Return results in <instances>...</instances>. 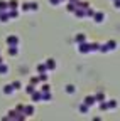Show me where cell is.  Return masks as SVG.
Listing matches in <instances>:
<instances>
[{"mask_svg": "<svg viewBox=\"0 0 120 121\" xmlns=\"http://www.w3.org/2000/svg\"><path fill=\"white\" fill-rule=\"evenodd\" d=\"M19 37L15 35V34H10V35H7V39H5V44L9 45V47H10V45H19Z\"/></svg>", "mask_w": 120, "mask_h": 121, "instance_id": "obj_2", "label": "cell"}, {"mask_svg": "<svg viewBox=\"0 0 120 121\" xmlns=\"http://www.w3.org/2000/svg\"><path fill=\"white\" fill-rule=\"evenodd\" d=\"M83 103H86L90 108H91V106H93V104H96L98 101H96V96H95V94H90V96H86V98L83 99Z\"/></svg>", "mask_w": 120, "mask_h": 121, "instance_id": "obj_3", "label": "cell"}, {"mask_svg": "<svg viewBox=\"0 0 120 121\" xmlns=\"http://www.w3.org/2000/svg\"><path fill=\"white\" fill-rule=\"evenodd\" d=\"M39 10V4L37 2H31V12H37Z\"/></svg>", "mask_w": 120, "mask_h": 121, "instance_id": "obj_28", "label": "cell"}, {"mask_svg": "<svg viewBox=\"0 0 120 121\" xmlns=\"http://www.w3.org/2000/svg\"><path fill=\"white\" fill-rule=\"evenodd\" d=\"M41 91H42V93H48V91H51V86H49L48 82H42V86H41Z\"/></svg>", "mask_w": 120, "mask_h": 121, "instance_id": "obj_25", "label": "cell"}, {"mask_svg": "<svg viewBox=\"0 0 120 121\" xmlns=\"http://www.w3.org/2000/svg\"><path fill=\"white\" fill-rule=\"evenodd\" d=\"M74 42H76V44L86 42V34H83V32H78L76 35H74Z\"/></svg>", "mask_w": 120, "mask_h": 121, "instance_id": "obj_8", "label": "cell"}, {"mask_svg": "<svg viewBox=\"0 0 120 121\" xmlns=\"http://www.w3.org/2000/svg\"><path fill=\"white\" fill-rule=\"evenodd\" d=\"M78 109H80L81 114H88V113H90V106H88L86 103H81V104L78 106Z\"/></svg>", "mask_w": 120, "mask_h": 121, "instance_id": "obj_12", "label": "cell"}, {"mask_svg": "<svg viewBox=\"0 0 120 121\" xmlns=\"http://www.w3.org/2000/svg\"><path fill=\"white\" fill-rule=\"evenodd\" d=\"M20 9H22V12H31V2L22 4V5H20Z\"/></svg>", "mask_w": 120, "mask_h": 121, "instance_id": "obj_22", "label": "cell"}, {"mask_svg": "<svg viewBox=\"0 0 120 121\" xmlns=\"http://www.w3.org/2000/svg\"><path fill=\"white\" fill-rule=\"evenodd\" d=\"M9 72V66L4 62V64H0V76H5Z\"/></svg>", "mask_w": 120, "mask_h": 121, "instance_id": "obj_19", "label": "cell"}, {"mask_svg": "<svg viewBox=\"0 0 120 121\" xmlns=\"http://www.w3.org/2000/svg\"><path fill=\"white\" fill-rule=\"evenodd\" d=\"M9 20H10L9 12H2V13H0V22H2V24H7Z\"/></svg>", "mask_w": 120, "mask_h": 121, "instance_id": "obj_15", "label": "cell"}, {"mask_svg": "<svg viewBox=\"0 0 120 121\" xmlns=\"http://www.w3.org/2000/svg\"><path fill=\"white\" fill-rule=\"evenodd\" d=\"M39 79H41V82H48V74H46V72L39 74Z\"/></svg>", "mask_w": 120, "mask_h": 121, "instance_id": "obj_31", "label": "cell"}, {"mask_svg": "<svg viewBox=\"0 0 120 121\" xmlns=\"http://www.w3.org/2000/svg\"><path fill=\"white\" fill-rule=\"evenodd\" d=\"M51 98H53V94L49 93V91H48V93H42V101H44V103H49Z\"/></svg>", "mask_w": 120, "mask_h": 121, "instance_id": "obj_20", "label": "cell"}, {"mask_svg": "<svg viewBox=\"0 0 120 121\" xmlns=\"http://www.w3.org/2000/svg\"><path fill=\"white\" fill-rule=\"evenodd\" d=\"M31 99H32L34 103H37V101H42V91L39 89V91H36L34 94H31Z\"/></svg>", "mask_w": 120, "mask_h": 121, "instance_id": "obj_11", "label": "cell"}, {"mask_svg": "<svg viewBox=\"0 0 120 121\" xmlns=\"http://www.w3.org/2000/svg\"><path fill=\"white\" fill-rule=\"evenodd\" d=\"M69 2H74V4H78V2H80V0H69Z\"/></svg>", "mask_w": 120, "mask_h": 121, "instance_id": "obj_36", "label": "cell"}, {"mask_svg": "<svg viewBox=\"0 0 120 121\" xmlns=\"http://www.w3.org/2000/svg\"><path fill=\"white\" fill-rule=\"evenodd\" d=\"M66 10H68V12H71V13H74V12L78 10V4L69 2V0H68V4H66Z\"/></svg>", "mask_w": 120, "mask_h": 121, "instance_id": "obj_7", "label": "cell"}, {"mask_svg": "<svg viewBox=\"0 0 120 121\" xmlns=\"http://www.w3.org/2000/svg\"><path fill=\"white\" fill-rule=\"evenodd\" d=\"M95 96H96V101H98V103H101V101H105V94H103V93H96Z\"/></svg>", "mask_w": 120, "mask_h": 121, "instance_id": "obj_30", "label": "cell"}, {"mask_svg": "<svg viewBox=\"0 0 120 121\" xmlns=\"http://www.w3.org/2000/svg\"><path fill=\"white\" fill-rule=\"evenodd\" d=\"M25 116L27 118H31V116H34V113H36V108H34V104H27L25 106Z\"/></svg>", "mask_w": 120, "mask_h": 121, "instance_id": "obj_6", "label": "cell"}, {"mask_svg": "<svg viewBox=\"0 0 120 121\" xmlns=\"http://www.w3.org/2000/svg\"><path fill=\"white\" fill-rule=\"evenodd\" d=\"M64 93L66 94H74V93H76V87H74L73 84H66L64 86Z\"/></svg>", "mask_w": 120, "mask_h": 121, "instance_id": "obj_14", "label": "cell"}, {"mask_svg": "<svg viewBox=\"0 0 120 121\" xmlns=\"http://www.w3.org/2000/svg\"><path fill=\"white\" fill-rule=\"evenodd\" d=\"M9 7H10V9H19L20 4L17 2V0H9Z\"/></svg>", "mask_w": 120, "mask_h": 121, "instance_id": "obj_21", "label": "cell"}, {"mask_svg": "<svg viewBox=\"0 0 120 121\" xmlns=\"http://www.w3.org/2000/svg\"><path fill=\"white\" fill-rule=\"evenodd\" d=\"M88 7H90V2H81V0L78 2V9H83V10H86Z\"/></svg>", "mask_w": 120, "mask_h": 121, "instance_id": "obj_23", "label": "cell"}, {"mask_svg": "<svg viewBox=\"0 0 120 121\" xmlns=\"http://www.w3.org/2000/svg\"><path fill=\"white\" fill-rule=\"evenodd\" d=\"M78 52L80 54H90V52H91V44H88V42L78 44Z\"/></svg>", "mask_w": 120, "mask_h": 121, "instance_id": "obj_1", "label": "cell"}, {"mask_svg": "<svg viewBox=\"0 0 120 121\" xmlns=\"http://www.w3.org/2000/svg\"><path fill=\"white\" fill-rule=\"evenodd\" d=\"M61 2H68V0H61Z\"/></svg>", "mask_w": 120, "mask_h": 121, "instance_id": "obj_37", "label": "cell"}, {"mask_svg": "<svg viewBox=\"0 0 120 121\" xmlns=\"http://www.w3.org/2000/svg\"><path fill=\"white\" fill-rule=\"evenodd\" d=\"M100 47H101V44L93 42V44H91V52H98V51H100Z\"/></svg>", "mask_w": 120, "mask_h": 121, "instance_id": "obj_24", "label": "cell"}, {"mask_svg": "<svg viewBox=\"0 0 120 121\" xmlns=\"http://www.w3.org/2000/svg\"><path fill=\"white\" fill-rule=\"evenodd\" d=\"M0 54H2V51H0Z\"/></svg>", "mask_w": 120, "mask_h": 121, "instance_id": "obj_38", "label": "cell"}, {"mask_svg": "<svg viewBox=\"0 0 120 121\" xmlns=\"http://www.w3.org/2000/svg\"><path fill=\"white\" fill-rule=\"evenodd\" d=\"M5 60H4V57H2V54H0V64H4Z\"/></svg>", "mask_w": 120, "mask_h": 121, "instance_id": "obj_35", "label": "cell"}, {"mask_svg": "<svg viewBox=\"0 0 120 121\" xmlns=\"http://www.w3.org/2000/svg\"><path fill=\"white\" fill-rule=\"evenodd\" d=\"M12 86H14V87H15V91H19V89L22 87V82H20L19 79H15V81H14V82H12Z\"/></svg>", "mask_w": 120, "mask_h": 121, "instance_id": "obj_26", "label": "cell"}, {"mask_svg": "<svg viewBox=\"0 0 120 121\" xmlns=\"http://www.w3.org/2000/svg\"><path fill=\"white\" fill-rule=\"evenodd\" d=\"M85 12H86V17H91V19H93V15H95V10H93L91 7H88Z\"/></svg>", "mask_w": 120, "mask_h": 121, "instance_id": "obj_27", "label": "cell"}, {"mask_svg": "<svg viewBox=\"0 0 120 121\" xmlns=\"http://www.w3.org/2000/svg\"><path fill=\"white\" fill-rule=\"evenodd\" d=\"M10 7H9V2H5V0H0V12H9Z\"/></svg>", "mask_w": 120, "mask_h": 121, "instance_id": "obj_16", "label": "cell"}, {"mask_svg": "<svg viewBox=\"0 0 120 121\" xmlns=\"http://www.w3.org/2000/svg\"><path fill=\"white\" fill-rule=\"evenodd\" d=\"M103 20H105V13L100 12V10L95 12V15H93V22H95V24H101Z\"/></svg>", "mask_w": 120, "mask_h": 121, "instance_id": "obj_4", "label": "cell"}, {"mask_svg": "<svg viewBox=\"0 0 120 121\" xmlns=\"http://www.w3.org/2000/svg\"><path fill=\"white\" fill-rule=\"evenodd\" d=\"M31 82H32V84H36V86H37V84H39V82H41V79H39V76H37V78H36V76H34V78H31Z\"/></svg>", "mask_w": 120, "mask_h": 121, "instance_id": "obj_32", "label": "cell"}, {"mask_svg": "<svg viewBox=\"0 0 120 121\" xmlns=\"http://www.w3.org/2000/svg\"><path fill=\"white\" fill-rule=\"evenodd\" d=\"M117 108V101L115 99H110L108 101V109H115Z\"/></svg>", "mask_w": 120, "mask_h": 121, "instance_id": "obj_29", "label": "cell"}, {"mask_svg": "<svg viewBox=\"0 0 120 121\" xmlns=\"http://www.w3.org/2000/svg\"><path fill=\"white\" fill-rule=\"evenodd\" d=\"M9 56L10 57L19 56V45H10V47H9Z\"/></svg>", "mask_w": 120, "mask_h": 121, "instance_id": "obj_10", "label": "cell"}, {"mask_svg": "<svg viewBox=\"0 0 120 121\" xmlns=\"http://www.w3.org/2000/svg\"><path fill=\"white\" fill-rule=\"evenodd\" d=\"M74 17H78V19H85L86 17V12L83 9H78L76 12H74Z\"/></svg>", "mask_w": 120, "mask_h": 121, "instance_id": "obj_18", "label": "cell"}, {"mask_svg": "<svg viewBox=\"0 0 120 121\" xmlns=\"http://www.w3.org/2000/svg\"><path fill=\"white\" fill-rule=\"evenodd\" d=\"M24 91H25V94L31 96V94H34V93H36L37 89H36V84H32V82H31V84H27V86H25V89H24Z\"/></svg>", "mask_w": 120, "mask_h": 121, "instance_id": "obj_9", "label": "cell"}, {"mask_svg": "<svg viewBox=\"0 0 120 121\" xmlns=\"http://www.w3.org/2000/svg\"><path fill=\"white\" fill-rule=\"evenodd\" d=\"M49 4H51L53 7H58L59 4H61V0H49Z\"/></svg>", "mask_w": 120, "mask_h": 121, "instance_id": "obj_33", "label": "cell"}, {"mask_svg": "<svg viewBox=\"0 0 120 121\" xmlns=\"http://www.w3.org/2000/svg\"><path fill=\"white\" fill-rule=\"evenodd\" d=\"M46 66H48L49 71H54V69H56V60H54V59H48V60H46Z\"/></svg>", "mask_w": 120, "mask_h": 121, "instance_id": "obj_17", "label": "cell"}, {"mask_svg": "<svg viewBox=\"0 0 120 121\" xmlns=\"http://www.w3.org/2000/svg\"><path fill=\"white\" fill-rule=\"evenodd\" d=\"M2 91H4V94H5V96H10V94L15 93V87H14L12 84H7V86L2 87Z\"/></svg>", "mask_w": 120, "mask_h": 121, "instance_id": "obj_5", "label": "cell"}, {"mask_svg": "<svg viewBox=\"0 0 120 121\" xmlns=\"http://www.w3.org/2000/svg\"><path fill=\"white\" fill-rule=\"evenodd\" d=\"M115 9H120V0H115Z\"/></svg>", "mask_w": 120, "mask_h": 121, "instance_id": "obj_34", "label": "cell"}, {"mask_svg": "<svg viewBox=\"0 0 120 121\" xmlns=\"http://www.w3.org/2000/svg\"><path fill=\"white\" fill-rule=\"evenodd\" d=\"M113 2H115V0H113Z\"/></svg>", "mask_w": 120, "mask_h": 121, "instance_id": "obj_39", "label": "cell"}, {"mask_svg": "<svg viewBox=\"0 0 120 121\" xmlns=\"http://www.w3.org/2000/svg\"><path fill=\"white\" fill-rule=\"evenodd\" d=\"M36 69H37V72L39 74H42V72H48L49 69H48V66H46V62H41V64H37L36 66Z\"/></svg>", "mask_w": 120, "mask_h": 121, "instance_id": "obj_13", "label": "cell"}]
</instances>
